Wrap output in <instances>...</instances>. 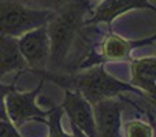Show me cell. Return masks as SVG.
Listing matches in <instances>:
<instances>
[{
    "instance_id": "6",
    "label": "cell",
    "mask_w": 156,
    "mask_h": 137,
    "mask_svg": "<svg viewBox=\"0 0 156 137\" xmlns=\"http://www.w3.org/2000/svg\"><path fill=\"white\" fill-rule=\"evenodd\" d=\"M60 107L63 113L67 115L69 122L71 125H76L86 136L96 137L93 106L80 92L73 89H65V96Z\"/></svg>"
},
{
    "instance_id": "10",
    "label": "cell",
    "mask_w": 156,
    "mask_h": 137,
    "mask_svg": "<svg viewBox=\"0 0 156 137\" xmlns=\"http://www.w3.org/2000/svg\"><path fill=\"white\" fill-rule=\"evenodd\" d=\"M26 62L18 48L16 37L0 36V77L8 73H22Z\"/></svg>"
},
{
    "instance_id": "11",
    "label": "cell",
    "mask_w": 156,
    "mask_h": 137,
    "mask_svg": "<svg viewBox=\"0 0 156 137\" xmlns=\"http://www.w3.org/2000/svg\"><path fill=\"white\" fill-rule=\"evenodd\" d=\"M132 49L133 43L115 33L105 36L101 43V54L105 60H112V62L126 60L129 59Z\"/></svg>"
},
{
    "instance_id": "8",
    "label": "cell",
    "mask_w": 156,
    "mask_h": 137,
    "mask_svg": "<svg viewBox=\"0 0 156 137\" xmlns=\"http://www.w3.org/2000/svg\"><path fill=\"white\" fill-rule=\"evenodd\" d=\"M149 8L155 10L152 0H100V3L93 10L90 18L83 22V25L107 23L110 25L119 15L132 10Z\"/></svg>"
},
{
    "instance_id": "1",
    "label": "cell",
    "mask_w": 156,
    "mask_h": 137,
    "mask_svg": "<svg viewBox=\"0 0 156 137\" xmlns=\"http://www.w3.org/2000/svg\"><path fill=\"white\" fill-rule=\"evenodd\" d=\"M34 73L40 74L44 80L52 81L54 84L65 89H73L80 92L90 104H94L104 99H112L125 92L137 95L141 93L129 82H123L105 71L104 65L93 66L85 71L73 75H62L58 74L56 71H47V70H40Z\"/></svg>"
},
{
    "instance_id": "14",
    "label": "cell",
    "mask_w": 156,
    "mask_h": 137,
    "mask_svg": "<svg viewBox=\"0 0 156 137\" xmlns=\"http://www.w3.org/2000/svg\"><path fill=\"white\" fill-rule=\"evenodd\" d=\"M14 89H16L14 84L0 82V119H8L7 111H5V97Z\"/></svg>"
},
{
    "instance_id": "2",
    "label": "cell",
    "mask_w": 156,
    "mask_h": 137,
    "mask_svg": "<svg viewBox=\"0 0 156 137\" xmlns=\"http://www.w3.org/2000/svg\"><path fill=\"white\" fill-rule=\"evenodd\" d=\"M88 10L89 0H71L55 11L45 23L49 38V71H58V67L66 60L80 29L83 26Z\"/></svg>"
},
{
    "instance_id": "3",
    "label": "cell",
    "mask_w": 156,
    "mask_h": 137,
    "mask_svg": "<svg viewBox=\"0 0 156 137\" xmlns=\"http://www.w3.org/2000/svg\"><path fill=\"white\" fill-rule=\"evenodd\" d=\"M55 11L36 8L21 0H0V36L19 37L25 32L45 25Z\"/></svg>"
},
{
    "instance_id": "16",
    "label": "cell",
    "mask_w": 156,
    "mask_h": 137,
    "mask_svg": "<svg viewBox=\"0 0 156 137\" xmlns=\"http://www.w3.org/2000/svg\"><path fill=\"white\" fill-rule=\"evenodd\" d=\"M41 8L45 10H52V11H58L59 8L65 7L66 4L71 2V0H34Z\"/></svg>"
},
{
    "instance_id": "5",
    "label": "cell",
    "mask_w": 156,
    "mask_h": 137,
    "mask_svg": "<svg viewBox=\"0 0 156 137\" xmlns=\"http://www.w3.org/2000/svg\"><path fill=\"white\" fill-rule=\"evenodd\" d=\"M18 48L26 66L34 71L45 70L49 60V38L47 26L41 25L16 37Z\"/></svg>"
},
{
    "instance_id": "7",
    "label": "cell",
    "mask_w": 156,
    "mask_h": 137,
    "mask_svg": "<svg viewBox=\"0 0 156 137\" xmlns=\"http://www.w3.org/2000/svg\"><path fill=\"white\" fill-rule=\"evenodd\" d=\"M92 106L96 137H122V103L112 97L100 100Z\"/></svg>"
},
{
    "instance_id": "17",
    "label": "cell",
    "mask_w": 156,
    "mask_h": 137,
    "mask_svg": "<svg viewBox=\"0 0 156 137\" xmlns=\"http://www.w3.org/2000/svg\"><path fill=\"white\" fill-rule=\"evenodd\" d=\"M70 128H71V132H73V137H89V136H86L82 130L78 129L76 125H71L70 124Z\"/></svg>"
},
{
    "instance_id": "12",
    "label": "cell",
    "mask_w": 156,
    "mask_h": 137,
    "mask_svg": "<svg viewBox=\"0 0 156 137\" xmlns=\"http://www.w3.org/2000/svg\"><path fill=\"white\" fill-rule=\"evenodd\" d=\"M62 107L54 106L52 110L49 111L48 117L45 119V124L48 125V137H73V135H69L65 132L62 126V117H63Z\"/></svg>"
},
{
    "instance_id": "4",
    "label": "cell",
    "mask_w": 156,
    "mask_h": 137,
    "mask_svg": "<svg viewBox=\"0 0 156 137\" xmlns=\"http://www.w3.org/2000/svg\"><path fill=\"white\" fill-rule=\"evenodd\" d=\"M44 82H45V80L41 77L38 85L33 91L19 92L16 89H14L7 95V97H5V111H7L8 121L12 122L16 128L27 121L45 122L47 117H48L49 111L52 108L43 110L36 102Z\"/></svg>"
},
{
    "instance_id": "13",
    "label": "cell",
    "mask_w": 156,
    "mask_h": 137,
    "mask_svg": "<svg viewBox=\"0 0 156 137\" xmlns=\"http://www.w3.org/2000/svg\"><path fill=\"white\" fill-rule=\"evenodd\" d=\"M125 137H154V128L143 119H132L123 125Z\"/></svg>"
},
{
    "instance_id": "15",
    "label": "cell",
    "mask_w": 156,
    "mask_h": 137,
    "mask_svg": "<svg viewBox=\"0 0 156 137\" xmlns=\"http://www.w3.org/2000/svg\"><path fill=\"white\" fill-rule=\"evenodd\" d=\"M0 137H22L16 126L8 119H0Z\"/></svg>"
},
{
    "instance_id": "9",
    "label": "cell",
    "mask_w": 156,
    "mask_h": 137,
    "mask_svg": "<svg viewBox=\"0 0 156 137\" xmlns=\"http://www.w3.org/2000/svg\"><path fill=\"white\" fill-rule=\"evenodd\" d=\"M155 56L132 59L130 62V85L140 92H145L151 99L155 96Z\"/></svg>"
}]
</instances>
